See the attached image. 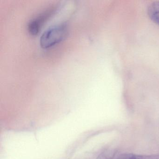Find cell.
<instances>
[{"label": "cell", "mask_w": 159, "mask_h": 159, "mask_svg": "<svg viewBox=\"0 0 159 159\" xmlns=\"http://www.w3.org/2000/svg\"><path fill=\"white\" fill-rule=\"evenodd\" d=\"M148 12L152 21L159 26V2H154L150 4Z\"/></svg>", "instance_id": "3"}, {"label": "cell", "mask_w": 159, "mask_h": 159, "mask_svg": "<svg viewBox=\"0 0 159 159\" xmlns=\"http://www.w3.org/2000/svg\"><path fill=\"white\" fill-rule=\"evenodd\" d=\"M118 159H159V154L157 155H137L132 153L122 154Z\"/></svg>", "instance_id": "4"}, {"label": "cell", "mask_w": 159, "mask_h": 159, "mask_svg": "<svg viewBox=\"0 0 159 159\" xmlns=\"http://www.w3.org/2000/svg\"><path fill=\"white\" fill-rule=\"evenodd\" d=\"M114 153L113 151H108L100 155L97 159H113Z\"/></svg>", "instance_id": "5"}, {"label": "cell", "mask_w": 159, "mask_h": 159, "mask_svg": "<svg viewBox=\"0 0 159 159\" xmlns=\"http://www.w3.org/2000/svg\"><path fill=\"white\" fill-rule=\"evenodd\" d=\"M46 18L47 16H42L30 22L28 25V30L30 33L32 35H36L38 34L41 27Z\"/></svg>", "instance_id": "2"}, {"label": "cell", "mask_w": 159, "mask_h": 159, "mask_svg": "<svg viewBox=\"0 0 159 159\" xmlns=\"http://www.w3.org/2000/svg\"><path fill=\"white\" fill-rule=\"evenodd\" d=\"M67 29L64 24L56 25L46 30L41 36L40 44L47 49L62 41L66 36Z\"/></svg>", "instance_id": "1"}]
</instances>
